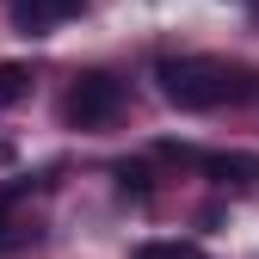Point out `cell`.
Listing matches in <instances>:
<instances>
[{"instance_id":"8","label":"cell","mask_w":259,"mask_h":259,"mask_svg":"<svg viewBox=\"0 0 259 259\" xmlns=\"http://www.w3.org/2000/svg\"><path fill=\"white\" fill-rule=\"evenodd\" d=\"M7 216H13V191H0V247H13V235H7L13 222H7Z\"/></svg>"},{"instance_id":"1","label":"cell","mask_w":259,"mask_h":259,"mask_svg":"<svg viewBox=\"0 0 259 259\" xmlns=\"http://www.w3.org/2000/svg\"><path fill=\"white\" fill-rule=\"evenodd\" d=\"M154 80H160V99L179 111H216V105H241L259 93V74L222 56H167Z\"/></svg>"},{"instance_id":"3","label":"cell","mask_w":259,"mask_h":259,"mask_svg":"<svg viewBox=\"0 0 259 259\" xmlns=\"http://www.w3.org/2000/svg\"><path fill=\"white\" fill-rule=\"evenodd\" d=\"M80 7L87 0H7V19H13V31H25V37H44L50 25L74 19Z\"/></svg>"},{"instance_id":"5","label":"cell","mask_w":259,"mask_h":259,"mask_svg":"<svg viewBox=\"0 0 259 259\" xmlns=\"http://www.w3.org/2000/svg\"><path fill=\"white\" fill-rule=\"evenodd\" d=\"M25 93H31V68H25V62H0V111L19 105Z\"/></svg>"},{"instance_id":"6","label":"cell","mask_w":259,"mask_h":259,"mask_svg":"<svg viewBox=\"0 0 259 259\" xmlns=\"http://www.w3.org/2000/svg\"><path fill=\"white\" fill-rule=\"evenodd\" d=\"M136 259H204V253L191 247V241H148Z\"/></svg>"},{"instance_id":"2","label":"cell","mask_w":259,"mask_h":259,"mask_svg":"<svg viewBox=\"0 0 259 259\" xmlns=\"http://www.w3.org/2000/svg\"><path fill=\"white\" fill-rule=\"evenodd\" d=\"M117 111H123V80H111V74H80L68 87V99H62V117L74 130H99Z\"/></svg>"},{"instance_id":"7","label":"cell","mask_w":259,"mask_h":259,"mask_svg":"<svg viewBox=\"0 0 259 259\" xmlns=\"http://www.w3.org/2000/svg\"><path fill=\"white\" fill-rule=\"evenodd\" d=\"M117 185L123 191H148V167H130V160H123V167H117Z\"/></svg>"},{"instance_id":"4","label":"cell","mask_w":259,"mask_h":259,"mask_svg":"<svg viewBox=\"0 0 259 259\" xmlns=\"http://www.w3.org/2000/svg\"><path fill=\"white\" fill-rule=\"evenodd\" d=\"M198 167L210 173V179H222V185H259V154H204Z\"/></svg>"}]
</instances>
